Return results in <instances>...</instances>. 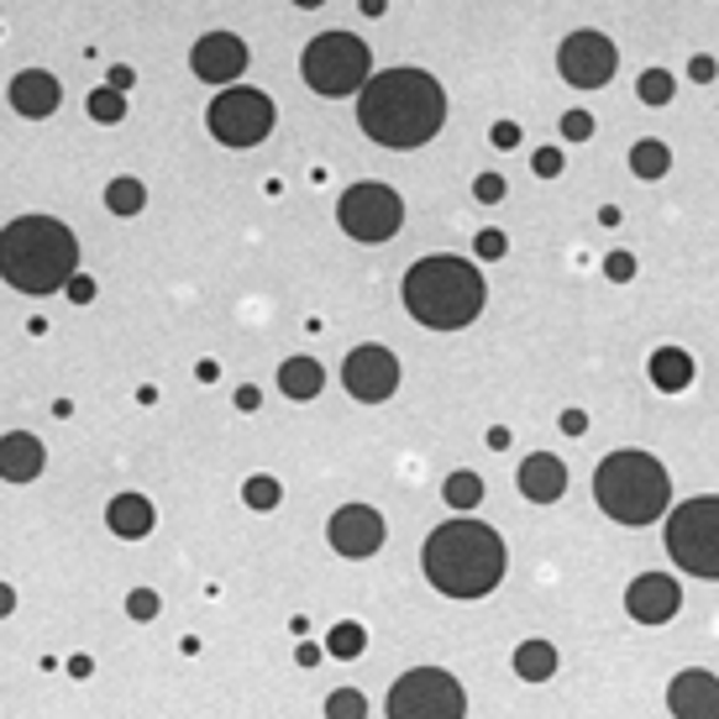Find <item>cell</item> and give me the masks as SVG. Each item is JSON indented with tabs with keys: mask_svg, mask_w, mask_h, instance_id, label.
<instances>
[{
	"mask_svg": "<svg viewBox=\"0 0 719 719\" xmlns=\"http://www.w3.org/2000/svg\"><path fill=\"white\" fill-rule=\"evenodd\" d=\"M105 526L116 530V536H126V541H143L147 530L158 526V515H153V504L143 494H116V499L105 504Z\"/></svg>",
	"mask_w": 719,
	"mask_h": 719,
	"instance_id": "ffe728a7",
	"label": "cell"
},
{
	"mask_svg": "<svg viewBox=\"0 0 719 719\" xmlns=\"http://www.w3.org/2000/svg\"><path fill=\"white\" fill-rule=\"evenodd\" d=\"M326 719H368V698L358 688H336L326 698Z\"/></svg>",
	"mask_w": 719,
	"mask_h": 719,
	"instance_id": "f546056e",
	"label": "cell"
},
{
	"mask_svg": "<svg viewBox=\"0 0 719 719\" xmlns=\"http://www.w3.org/2000/svg\"><path fill=\"white\" fill-rule=\"evenodd\" d=\"M326 536H332V547L341 557H352V562H362V557H373L379 547H384V515L373 509V504H341L332 515V526H326Z\"/></svg>",
	"mask_w": 719,
	"mask_h": 719,
	"instance_id": "4fadbf2b",
	"label": "cell"
},
{
	"mask_svg": "<svg viewBox=\"0 0 719 719\" xmlns=\"http://www.w3.org/2000/svg\"><path fill=\"white\" fill-rule=\"evenodd\" d=\"M426 577H431L436 594H447V599H483V594H494L504 577V552L499 530L483 526V520H447V526H436L426 536Z\"/></svg>",
	"mask_w": 719,
	"mask_h": 719,
	"instance_id": "7a4b0ae2",
	"label": "cell"
},
{
	"mask_svg": "<svg viewBox=\"0 0 719 719\" xmlns=\"http://www.w3.org/2000/svg\"><path fill=\"white\" fill-rule=\"evenodd\" d=\"M615 64H620V53H615V43H609L604 32H573V37L562 43V53H557L562 79L577 85V90L609 85V79H615Z\"/></svg>",
	"mask_w": 719,
	"mask_h": 719,
	"instance_id": "7c38bea8",
	"label": "cell"
},
{
	"mask_svg": "<svg viewBox=\"0 0 719 719\" xmlns=\"http://www.w3.org/2000/svg\"><path fill=\"white\" fill-rule=\"evenodd\" d=\"M562 137H568V143H588V137H594V116H588V111H568V116H562Z\"/></svg>",
	"mask_w": 719,
	"mask_h": 719,
	"instance_id": "d6a6232c",
	"label": "cell"
},
{
	"mask_svg": "<svg viewBox=\"0 0 719 719\" xmlns=\"http://www.w3.org/2000/svg\"><path fill=\"white\" fill-rule=\"evenodd\" d=\"M362 16H384V0H358Z\"/></svg>",
	"mask_w": 719,
	"mask_h": 719,
	"instance_id": "c3c4849f",
	"label": "cell"
},
{
	"mask_svg": "<svg viewBox=\"0 0 719 719\" xmlns=\"http://www.w3.org/2000/svg\"><path fill=\"white\" fill-rule=\"evenodd\" d=\"M483 273L468 258H452V252H436V258H420V263L405 273V311L431 326V332H462L473 326L483 311Z\"/></svg>",
	"mask_w": 719,
	"mask_h": 719,
	"instance_id": "277c9868",
	"label": "cell"
},
{
	"mask_svg": "<svg viewBox=\"0 0 719 719\" xmlns=\"http://www.w3.org/2000/svg\"><path fill=\"white\" fill-rule=\"evenodd\" d=\"M715 74H719V64L709 58V53H698V58H688V79L694 85H715Z\"/></svg>",
	"mask_w": 719,
	"mask_h": 719,
	"instance_id": "d590c367",
	"label": "cell"
},
{
	"mask_svg": "<svg viewBox=\"0 0 719 719\" xmlns=\"http://www.w3.org/2000/svg\"><path fill=\"white\" fill-rule=\"evenodd\" d=\"M488 447H494V452H504V447H509V431H504V426H494V431H488Z\"/></svg>",
	"mask_w": 719,
	"mask_h": 719,
	"instance_id": "7dc6e473",
	"label": "cell"
},
{
	"mask_svg": "<svg viewBox=\"0 0 719 719\" xmlns=\"http://www.w3.org/2000/svg\"><path fill=\"white\" fill-rule=\"evenodd\" d=\"M43 462H48V452H43V441L32 431H5L0 436V479L5 483H32L37 473H43Z\"/></svg>",
	"mask_w": 719,
	"mask_h": 719,
	"instance_id": "ac0fdd59",
	"label": "cell"
},
{
	"mask_svg": "<svg viewBox=\"0 0 719 719\" xmlns=\"http://www.w3.org/2000/svg\"><path fill=\"white\" fill-rule=\"evenodd\" d=\"M562 431L583 436V431H588V415H583V409H562Z\"/></svg>",
	"mask_w": 719,
	"mask_h": 719,
	"instance_id": "60d3db41",
	"label": "cell"
},
{
	"mask_svg": "<svg viewBox=\"0 0 719 719\" xmlns=\"http://www.w3.org/2000/svg\"><path fill=\"white\" fill-rule=\"evenodd\" d=\"M667 709L677 719H719V677L704 667H688L672 677Z\"/></svg>",
	"mask_w": 719,
	"mask_h": 719,
	"instance_id": "2e32d148",
	"label": "cell"
},
{
	"mask_svg": "<svg viewBox=\"0 0 719 719\" xmlns=\"http://www.w3.org/2000/svg\"><path fill=\"white\" fill-rule=\"evenodd\" d=\"M473 194H479L483 205H499V200H504V179H499V173H483L479 184H473Z\"/></svg>",
	"mask_w": 719,
	"mask_h": 719,
	"instance_id": "8d00e7d4",
	"label": "cell"
},
{
	"mask_svg": "<svg viewBox=\"0 0 719 719\" xmlns=\"http://www.w3.org/2000/svg\"><path fill=\"white\" fill-rule=\"evenodd\" d=\"M562 488H568V468H562V457L552 452H536L520 462V494L530 504H552L562 499Z\"/></svg>",
	"mask_w": 719,
	"mask_h": 719,
	"instance_id": "d6986e66",
	"label": "cell"
},
{
	"mask_svg": "<svg viewBox=\"0 0 719 719\" xmlns=\"http://www.w3.org/2000/svg\"><path fill=\"white\" fill-rule=\"evenodd\" d=\"M336 221H341V232L352 241H389L405 226V200L389 190V184L368 179V184H352V190L341 194Z\"/></svg>",
	"mask_w": 719,
	"mask_h": 719,
	"instance_id": "30bf717a",
	"label": "cell"
},
{
	"mask_svg": "<svg viewBox=\"0 0 719 719\" xmlns=\"http://www.w3.org/2000/svg\"><path fill=\"white\" fill-rule=\"evenodd\" d=\"M667 552L683 573L719 577V494H698L667 509Z\"/></svg>",
	"mask_w": 719,
	"mask_h": 719,
	"instance_id": "8992f818",
	"label": "cell"
},
{
	"mask_svg": "<svg viewBox=\"0 0 719 719\" xmlns=\"http://www.w3.org/2000/svg\"><path fill=\"white\" fill-rule=\"evenodd\" d=\"M279 499H284V488H279V479H268V473H252V479L241 483V504H252L258 515L279 509Z\"/></svg>",
	"mask_w": 719,
	"mask_h": 719,
	"instance_id": "4316f807",
	"label": "cell"
},
{
	"mask_svg": "<svg viewBox=\"0 0 719 719\" xmlns=\"http://www.w3.org/2000/svg\"><path fill=\"white\" fill-rule=\"evenodd\" d=\"M205 126H211V137L226 147H258L273 132V100L263 90H252V85H232V90H221L211 100V111H205Z\"/></svg>",
	"mask_w": 719,
	"mask_h": 719,
	"instance_id": "9c48e42d",
	"label": "cell"
},
{
	"mask_svg": "<svg viewBox=\"0 0 719 719\" xmlns=\"http://www.w3.org/2000/svg\"><path fill=\"white\" fill-rule=\"evenodd\" d=\"M321 384H326V373H321L315 358H289L284 368H279V389H284L289 400H315Z\"/></svg>",
	"mask_w": 719,
	"mask_h": 719,
	"instance_id": "7402d4cb",
	"label": "cell"
},
{
	"mask_svg": "<svg viewBox=\"0 0 719 719\" xmlns=\"http://www.w3.org/2000/svg\"><path fill=\"white\" fill-rule=\"evenodd\" d=\"M79 273V241L58 216H16L0 232V279L22 294L69 289Z\"/></svg>",
	"mask_w": 719,
	"mask_h": 719,
	"instance_id": "3957f363",
	"label": "cell"
},
{
	"mask_svg": "<svg viewBox=\"0 0 719 719\" xmlns=\"http://www.w3.org/2000/svg\"><path fill=\"white\" fill-rule=\"evenodd\" d=\"M321 656H326V651L315 647V641H300V667H321Z\"/></svg>",
	"mask_w": 719,
	"mask_h": 719,
	"instance_id": "7bdbcfd3",
	"label": "cell"
},
{
	"mask_svg": "<svg viewBox=\"0 0 719 719\" xmlns=\"http://www.w3.org/2000/svg\"><path fill=\"white\" fill-rule=\"evenodd\" d=\"M258 405H263V394H258L252 384H241L237 389V409H258Z\"/></svg>",
	"mask_w": 719,
	"mask_h": 719,
	"instance_id": "ee69618b",
	"label": "cell"
},
{
	"mask_svg": "<svg viewBox=\"0 0 719 719\" xmlns=\"http://www.w3.org/2000/svg\"><path fill=\"white\" fill-rule=\"evenodd\" d=\"M604 273H609L615 284H630V279H636V258H630V252H609V258H604Z\"/></svg>",
	"mask_w": 719,
	"mask_h": 719,
	"instance_id": "836d02e7",
	"label": "cell"
},
{
	"mask_svg": "<svg viewBox=\"0 0 719 719\" xmlns=\"http://www.w3.org/2000/svg\"><path fill=\"white\" fill-rule=\"evenodd\" d=\"M488 143H494V147H520V126H515V121H494Z\"/></svg>",
	"mask_w": 719,
	"mask_h": 719,
	"instance_id": "ab89813d",
	"label": "cell"
},
{
	"mask_svg": "<svg viewBox=\"0 0 719 719\" xmlns=\"http://www.w3.org/2000/svg\"><path fill=\"white\" fill-rule=\"evenodd\" d=\"M594 499L620 526H651L667 515L672 479L651 452H609L594 473Z\"/></svg>",
	"mask_w": 719,
	"mask_h": 719,
	"instance_id": "5b68a950",
	"label": "cell"
},
{
	"mask_svg": "<svg viewBox=\"0 0 719 719\" xmlns=\"http://www.w3.org/2000/svg\"><path fill=\"white\" fill-rule=\"evenodd\" d=\"M69 672H74V677H90V672H96V662H90V656H69Z\"/></svg>",
	"mask_w": 719,
	"mask_h": 719,
	"instance_id": "f6af8a7d",
	"label": "cell"
},
{
	"mask_svg": "<svg viewBox=\"0 0 719 719\" xmlns=\"http://www.w3.org/2000/svg\"><path fill=\"white\" fill-rule=\"evenodd\" d=\"M441 494H447L452 509H473V504H483V479L479 473H452V479L441 483Z\"/></svg>",
	"mask_w": 719,
	"mask_h": 719,
	"instance_id": "83f0119b",
	"label": "cell"
},
{
	"mask_svg": "<svg viewBox=\"0 0 719 719\" xmlns=\"http://www.w3.org/2000/svg\"><path fill=\"white\" fill-rule=\"evenodd\" d=\"M105 205H111L116 216H137L147 205V190L137 179H111V184H105Z\"/></svg>",
	"mask_w": 719,
	"mask_h": 719,
	"instance_id": "484cf974",
	"label": "cell"
},
{
	"mask_svg": "<svg viewBox=\"0 0 719 719\" xmlns=\"http://www.w3.org/2000/svg\"><path fill=\"white\" fill-rule=\"evenodd\" d=\"M368 64H373V53L352 32H321L305 48V58H300L305 85H311L315 96H352V90H362L373 79Z\"/></svg>",
	"mask_w": 719,
	"mask_h": 719,
	"instance_id": "52a82bcc",
	"label": "cell"
},
{
	"mask_svg": "<svg viewBox=\"0 0 719 719\" xmlns=\"http://www.w3.org/2000/svg\"><path fill=\"white\" fill-rule=\"evenodd\" d=\"M362 651H368V630H362L358 620H341L326 630V656H336V662H358Z\"/></svg>",
	"mask_w": 719,
	"mask_h": 719,
	"instance_id": "cb8c5ba5",
	"label": "cell"
},
{
	"mask_svg": "<svg viewBox=\"0 0 719 719\" xmlns=\"http://www.w3.org/2000/svg\"><path fill=\"white\" fill-rule=\"evenodd\" d=\"M69 300H74V305H90V300H96V279H90V273H74V279H69Z\"/></svg>",
	"mask_w": 719,
	"mask_h": 719,
	"instance_id": "f35d334b",
	"label": "cell"
},
{
	"mask_svg": "<svg viewBox=\"0 0 719 719\" xmlns=\"http://www.w3.org/2000/svg\"><path fill=\"white\" fill-rule=\"evenodd\" d=\"M389 719H462L468 715V694L452 672L441 667H415L389 688Z\"/></svg>",
	"mask_w": 719,
	"mask_h": 719,
	"instance_id": "ba28073f",
	"label": "cell"
},
{
	"mask_svg": "<svg viewBox=\"0 0 719 719\" xmlns=\"http://www.w3.org/2000/svg\"><path fill=\"white\" fill-rule=\"evenodd\" d=\"M515 672H520L526 683H547L557 672V647L552 641H520V647H515Z\"/></svg>",
	"mask_w": 719,
	"mask_h": 719,
	"instance_id": "603a6c76",
	"label": "cell"
},
{
	"mask_svg": "<svg viewBox=\"0 0 719 719\" xmlns=\"http://www.w3.org/2000/svg\"><path fill=\"white\" fill-rule=\"evenodd\" d=\"M625 609H630V620H641V625H667L683 609V588L667 573H641L625 588Z\"/></svg>",
	"mask_w": 719,
	"mask_h": 719,
	"instance_id": "9a60e30c",
	"label": "cell"
},
{
	"mask_svg": "<svg viewBox=\"0 0 719 719\" xmlns=\"http://www.w3.org/2000/svg\"><path fill=\"white\" fill-rule=\"evenodd\" d=\"M126 615L132 620H158V594L153 588H132L126 594Z\"/></svg>",
	"mask_w": 719,
	"mask_h": 719,
	"instance_id": "1f68e13d",
	"label": "cell"
},
{
	"mask_svg": "<svg viewBox=\"0 0 719 719\" xmlns=\"http://www.w3.org/2000/svg\"><path fill=\"white\" fill-rule=\"evenodd\" d=\"M190 69L205 85H226L232 90V79H241V69H247V43L237 32H205L190 48Z\"/></svg>",
	"mask_w": 719,
	"mask_h": 719,
	"instance_id": "5bb4252c",
	"label": "cell"
},
{
	"mask_svg": "<svg viewBox=\"0 0 719 719\" xmlns=\"http://www.w3.org/2000/svg\"><path fill=\"white\" fill-rule=\"evenodd\" d=\"M90 116H96L100 126L121 121V116H126V96H116L111 85H105V90H96V96H90Z\"/></svg>",
	"mask_w": 719,
	"mask_h": 719,
	"instance_id": "4dcf8cb0",
	"label": "cell"
},
{
	"mask_svg": "<svg viewBox=\"0 0 719 719\" xmlns=\"http://www.w3.org/2000/svg\"><path fill=\"white\" fill-rule=\"evenodd\" d=\"M536 173H541V179H557V173H562V147H541V153H536Z\"/></svg>",
	"mask_w": 719,
	"mask_h": 719,
	"instance_id": "e575fe53",
	"label": "cell"
},
{
	"mask_svg": "<svg viewBox=\"0 0 719 719\" xmlns=\"http://www.w3.org/2000/svg\"><path fill=\"white\" fill-rule=\"evenodd\" d=\"M630 168H636V179H662V173L672 168L667 143H656V137L636 143V147H630Z\"/></svg>",
	"mask_w": 719,
	"mask_h": 719,
	"instance_id": "d4e9b609",
	"label": "cell"
},
{
	"mask_svg": "<svg viewBox=\"0 0 719 719\" xmlns=\"http://www.w3.org/2000/svg\"><path fill=\"white\" fill-rule=\"evenodd\" d=\"M294 5H305V11H315V5H326V0H294Z\"/></svg>",
	"mask_w": 719,
	"mask_h": 719,
	"instance_id": "681fc988",
	"label": "cell"
},
{
	"mask_svg": "<svg viewBox=\"0 0 719 719\" xmlns=\"http://www.w3.org/2000/svg\"><path fill=\"white\" fill-rule=\"evenodd\" d=\"M358 121L379 147H426L447 121V90L426 69H384L358 90Z\"/></svg>",
	"mask_w": 719,
	"mask_h": 719,
	"instance_id": "6da1fadb",
	"label": "cell"
},
{
	"mask_svg": "<svg viewBox=\"0 0 719 719\" xmlns=\"http://www.w3.org/2000/svg\"><path fill=\"white\" fill-rule=\"evenodd\" d=\"M504 252H509L504 232H479V258H488V263H494V258H504Z\"/></svg>",
	"mask_w": 719,
	"mask_h": 719,
	"instance_id": "74e56055",
	"label": "cell"
},
{
	"mask_svg": "<svg viewBox=\"0 0 719 719\" xmlns=\"http://www.w3.org/2000/svg\"><path fill=\"white\" fill-rule=\"evenodd\" d=\"M651 384L662 389V394L688 389L694 384V358H688L683 347H662V352H651Z\"/></svg>",
	"mask_w": 719,
	"mask_h": 719,
	"instance_id": "44dd1931",
	"label": "cell"
},
{
	"mask_svg": "<svg viewBox=\"0 0 719 719\" xmlns=\"http://www.w3.org/2000/svg\"><path fill=\"white\" fill-rule=\"evenodd\" d=\"M341 384H347V394L362 400V405H384L389 394L400 389V362H394V352L379 347V341L352 347L347 362H341Z\"/></svg>",
	"mask_w": 719,
	"mask_h": 719,
	"instance_id": "8fae6325",
	"label": "cell"
},
{
	"mask_svg": "<svg viewBox=\"0 0 719 719\" xmlns=\"http://www.w3.org/2000/svg\"><path fill=\"white\" fill-rule=\"evenodd\" d=\"M132 85H137V74L126 69V64H116V69H111V90H116V96H126Z\"/></svg>",
	"mask_w": 719,
	"mask_h": 719,
	"instance_id": "b9f144b4",
	"label": "cell"
},
{
	"mask_svg": "<svg viewBox=\"0 0 719 719\" xmlns=\"http://www.w3.org/2000/svg\"><path fill=\"white\" fill-rule=\"evenodd\" d=\"M11 609H16V594H11V588H5V583H0V620H5V615H11Z\"/></svg>",
	"mask_w": 719,
	"mask_h": 719,
	"instance_id": "bcb514c9",
	"label": "cell"
},
{
	"mask_svg": "<svg viewBox=\"0 0 719 719\" xmlns=\"http://www.w3.org/2000/svg\"><path fill=\"white\" fill-rule=\"evenodd\" d=\"M672 90H677V79H672L667 69H647L641 79H636V96L647 100V105H667Z\"/></svg>",
	"mask_w": 719,
	"mask_h": 719,
	"instance_id": "f1b7e54d",
	"label": "cell"
},
{
	"mask_svg": "<svg viewBox=\"0 0 719 719\" xmlns=\"http://www.w3.org/2000/svg\"><path fill=\"white\" fill-rule=\"evenodd\" d=\"M58 100H64V90H58V79H53L48 69H22L11 79V105H16V116L43 121V116L58 111Z\"/></svg>",
	"mask_w": 719,
	"mask_h": 719,
	"instance_id": "e0dca14e",
	"label": "cell"
}]
</instances>
